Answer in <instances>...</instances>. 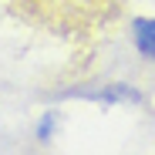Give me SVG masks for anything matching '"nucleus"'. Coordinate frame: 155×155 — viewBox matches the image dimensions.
Returning a JSON list of instances; mask_svg holds the SVG:
<instances>
[{
	"label": "nucleus",
	"instance_id": "obj_1",
	"mask_svg": "<svg viewBox=\"0 0 155 155\" xmlns=\"http://www.w3.org/2000/svg\"><path fill=\"white\" fill-rule=\"evenodd\" d=\"M37 10L44 14L47 24H58V27H71V31H81L88 24H105V10L115 7L111 0H34Z\"/></svg>",
	"mask_w": 155,
	"mask_h": 155
},
{
	"label": "nucleus",
	"instance_id": "obj_2",
	"mask_svg": "<svg viewBox=\"0 0 155 155\" xmlns=\"http://www.w3.org/2000/svg\"><path fill=\"white\" fill-rule=\"evenodd\" d=\"M132 41H135L142 58L155 61V17H138L132 24Z\"/></svg>",
	"mask_w": 155,
	"mask_h": 155
}]
</instances>
